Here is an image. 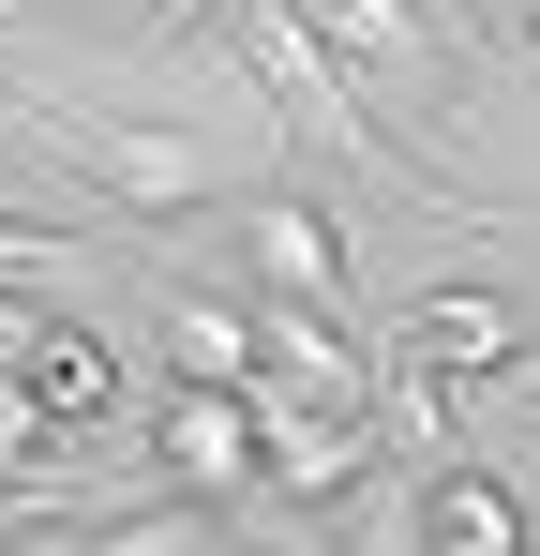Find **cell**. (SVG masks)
<instances>
[{
	"instance_id": "9",
	"label": "cell",
	"mask_w": 540,
	"mask_h": 556,
	"mask_svg": "<svg viewBox=\"0 0 540 556\" xmlns=\"http://www.w3.org/2000/svg\"><path fill=\"white\" fill-rule=\"evenodd\" d=\"M76 271H90V226H76V211H15V226H0V301H61Z\"/></svg>"
},
{
	"instance_id": "1",
	"label": "cell",
	"mask_w": 540,
	"mask_h": 556,
	"mask_svg": "<svg viewBox=\"0 0 540 556\" xmlns=\"http://www.w3.org/2000/svg\"><path fill=\"white\" fill-rule=\"evenodd\" d=\"M0 121L15 136H46V166L90 195V211H136V226H166V211H210V151L195 136H166V121H90V105H61V91H15L0 76Z\"/></svg>"
},
{
	"instance_id": "5",
	"label": "cell",
	"mask_w": 540,
	"mask_h": 556,
	"mask_svg": "<svg viewBox=\"0 0 540 556\" xmlns=\"http://www.w3.org/2000/svg\"><path fill=\"white\" fill-rule=\"evenodd\" d=\"M151 466L210 511H256V406L241 391H180L166 376V421H151Z\"/></svg>"
},
{
	"instance_id": "15",
	"label": "cell",
	"mask_w": 540,
	"mask_h": 556,
	"mask_svg": "<svg viewBox=\"0 0 540 556\" xmlns=\"http://www.w3.org/2000/svg\"><path fill=\"white\" fill-rule=\"evenodd\" d=\"M526 376H540V362H526Z\"/></svg>"
},
{
	"instance_id": "11",
	"label": "cell",
	"mask_w": 540,
	"mask_h": 556,
	"mask_svg": "<svg viewBox=\"0 0 540 556\" xmlns=\"http://www.w3.org/2000/svg\"><path fill=\"white\" fill-rule=\"evenodd\" d=\"M465 46H540V0H480V15H465Z\"/></svg>"
},
{
	"instance_id": "3",
	"label": "cell",
	"mask_w": 540,
	"mask_h": 556,
	"mask_svg": "<svg viewBox=\"0 0 540 556\" xmlns=\"http://www.w3.org/2000/svg\"><path fill=\"white\" fill-rule=\"evenodd\" d=\"M375 346H390V362H421V376H450V391H511V376L540 362V316L511 301V286H421Z\"/></svg>"
},
{
	"instance_id": "13",
	"label": "cell",
	"mask_w": 540,
	"mask_h": 556,
	"mask_svg": "<svg viewBox=\"0 0 540 556\" xmlns=\"http://www.w3.org/2000/svg\"><path fill=\"white\" fill-rule=\"evenodd\" d=\"M331 556H406V542H375V527H360V542H331Z\"/></svg>"
},
{
	"instance_id": "4",
	"label": "cell",
	"mask_w": 540,
	"mask_h": 556,
	"mask_svg": "<svg viewBox=\"0 0 540 556\" xmlns=\"http://www.w3.org/2000/svg\"><path fill=\"white\" fill-rule=\"evenodd\" d=\"M316 46H331V76H360V91H421V105H465L450 91V46L421 30V0H285Z\"/></svg>"
},
{
	"instance_id": "8",
	"label": "cell",
	"mask_w": 540,
	"mask_h": 556,
	"mask_svg": "<svg viewBox=\"0 0 540 556\" xmlns=\"http://www.w3.org/2000/svg\"><path fill=\"white\" fill-rule=\"evenodd\" d=\"M151 346L180 391H256V301L241 286H151Z\"/></svg>"
},
{
	"instance_id": "12",
	"label": "cell",
	"mask_w": 540,
	"mask_h": 556,
	"mask_svg": "<svg viewBox=\"0 0 540 556\" xmlns=\"http://www.w3.org/2000/svg\"><path fill=\"white\" fill-rule=\"evenodd\" d=\"M195 15H210V0H136V30H151V46H166V30H195Z\"/></svg>"
},
{
	"instance_id": "6",
	"label": "cell",
	"mask_w": 540,
	"mask_h": 556,
	"mask_svg": "<svg viewBox=\"0 0 540 556\" xmlns=\"http://www.w3.org/2000/svg\"><path fill=\"white\" fill-rule=\"evenodd\" d=\"M0 376H15V391H30L61 437H105V421H120V346L90 331L76 301H46V316H30V346H15Z\"/></svg>"
},
{
	"instance_id": "10",
	"label": "cell",
	"mask_w": 540,
	"mask_h": 556,
	"mask_svg": "<svg viewBox=\"0 0 540 556\" xmlns=\"http://www.w3.org/2000/svg\"><path fill=\"white\" fill-rule=\"evenodd\" d=\"M46 437H61V421H46V406H30V391L0 376V466H30V452H46Z\"/></svg>"
},
{
	"instance_id": "2",
	"label": "cell",
	"mask_w": 540,
	"mask_h": 556,
	"mask_svg": "<svg viewBox=\"0 0 540 556\" xmlns=\"http://www.w3.org/2000/svg\"><path fill=\"white\" fill-rule=\"evenodd\" d=\"M241 256H256V301H300V316H331V331H375V316H360V256H346V226H331V195L256 181V195H241Z\"/></svg>"
},
{
	"instance_id": "7",
	"label": "cell",
	"mask_w": 540,
	"mask_h": 556,
	"mask_svg": "<svg viewBox=\"0 0 540 556\" xmlns=\"http://www.w3.org/2000/svg\"><path fill=\"white\" fill-rule=\"evenodd\" d=\"M406 556H526V496H511V466L450 452L406 481Z\"/></svg>"
},
{
	"instance_id": "14",
	"label": "cell",
	"mask_w": 540,
	"mask_h": 556,
	"mask_svg": "<svg viewBox=\"0 0 540 556\" xmlns=\"http://www.w3.org/2000/svg\"><path fill=\"white\" fill-rule=\"evenodd\" d=\"M526 556H540V542H526Z\"/></svg>"
}]
</instances>
